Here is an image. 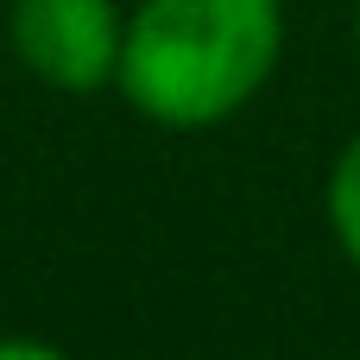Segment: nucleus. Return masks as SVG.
Instances as JSON below:
<instances>
[{
	"label": "nucleus",
	"instance_id": "1",
	"mask_svg": "<svg viewBox=\"0 0 360 360\" xmlns=\"http://www.w3.org/2000/svg\"><path fill=\"white\" fill-rule=\"evenodd\" d=\"M278 51V0H139L127 13L114 89L152 127L202 133L234 120L272 82Z\"/></svg>",
	"mask_w": 360,
	"mask_h": 360
},
{
	"label": "nucleus",
	"instance_id": "2",
	"mask_svg": "<svg viewBox=\"0 0 360 360\" xmlns=\"http://www.w3.org/2000/svg\"><path fill=\"white\" fill-rule=\"evenodd\" d=\"M6 38L25 76H38L44 89L95 95L120 76L127 13L114 0H13Z\"/></svg>",
	"mask_w": 360,
	"mask_h": 360
},
{
	"label": "nucleus",
	"instance_id": "3",
	"mask_svg": "<svg viewBox=\"0 0 360 360\" xmlns=\"http://www.w3.org/2000/svg\"><path fill=\"white\" fill-rule=\"evenodd\" d=\"M323 209H329V228H335V247L360 266V133L342 146L335 171H329V190H323Z\"/></svg>",
	"mask_w": 360,
	"mask_h": 360
},
{
	"label": "nucleus",
	"instance_id": "4",
	"mask_svg": "<svg viewBox=\"0 0 360 360\" xmlns=\"http://www.w3.org/2000/svg\"><path fill=\"white\" fill-rule=\"evenodd\" d=\"M0 360H70V354L38 342V335H0Z\"/></svg>",
	"mask_w": 360,
	"mask_h": 360
},
{
	"label": "nucleus",
	"instance_id": "5",
	"mask_svg": "<svg viewBox=\"0 0 360 360\" xmlns=\"http://www.w3.org/2000/svg\"><path fill=\"white\" fill-rule=\"evenodd\" d=\"M354 44H360V6H354Z\"/></svg>",
	"mask_w": 360,
	"mask_h": 360
}]
</instances>
